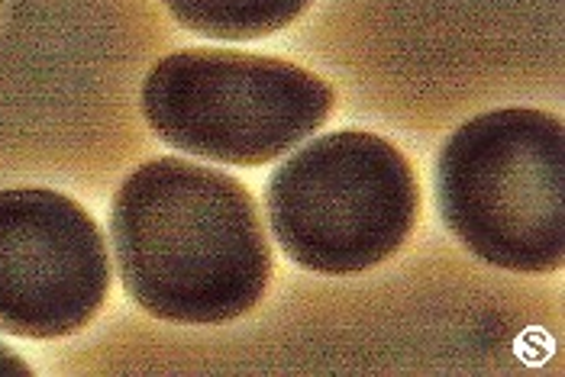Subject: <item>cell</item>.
Returning <instances> with one entry per match:
<instances>
[{
  "label": "cell",
  "instance_id": "1",
  "mask_svg": "<svg viewBox=\"0 0 565 377\" xmlns=\"http://www.w3.org/2000/svg\"><path fill=\"white\" fill-rule=\"evenodd\" d=\"M110 239L127 293L172 323L236 320L259 303L271 274L253 194L184 159L132 171L110 207Z\"/></svg>",
  "mask_w": 565,
  "mask_h": 377
},
{
  "label": "cell",
  "instance_id": "2",
  "mask_svg": "<svg viewBox=\"0 0 565 377\" xmlns=\"http://www.w3.org/2000/svg\"><path fill=\"white\" fill-rule=\"evenodd\" d=\"M436 197L466 249L508 271L565 258V132L543 110H491L459 126L436 162Z\"/></svg>",
  "mask_w": 565,
  "mask_h": 377
},
{
  "label": "cell",
  "instance_id": "3",
  "mask_svg": "<svg viewBox=\"0 0 565 377\" xmlns=\"http://www.w3.org/2000/svg\"><path fill=\"white\" fill-rule=\"evenodd\" d=\"M330 110L333 87L313 72L233 49L172 52L142 84V114L156 136L223 165L275 162Z\"/></svg>",
  "mask_w": 565,
  "mask_h": 377
},
{
  "label": "cell",
  "instance_id": "4",
  "mask_svg": "<svg viewBox=\"0 0 565 377\" xmlns=\"http://www.w3.org/2000/svg\"><path fill=\"white\" fill-rule=\"evenodd\" d=\"M265 207L275 239L301 268L355 274L392 258L414 233L420 187L388 139L343 129L313 139L278 168Z\"/></svg>",
  "mask_w": 565,
  "mask_h": 377
},
{
  "label": "cell",
  "instance_id": "5",
  "mask_svg": "<svg viewBox=\"0 0 565 377\" xmlns=\"http://www.w3.org/2000/svg\"><path fill=\"white\" fill-rule=\"evenodd\" d=\"M107 291L104 233L78 201L45 187L0 191V333H78Z\"/></svg>",
  "mask_w": 565,
  "mask_h": 377
},
{
  "label": "cell",
  "instance_id": "6",
  "mask_svg": "<svg viewBox=\"0 0 565 377\" xmlns=\"http://www.w3.org/2000/svg\"><path fill=\"white\" fill-rule=\"evenodd\" d=\"M310 0H166L174 17L211 40H262L285 30Z\"/></svg>",
  "mask_w": 565,
  "mask_h": 377
},
{
  "label": "cell",
  "instance_id": "7",
  "mask_svg": "<svg viewBox=\"0 0 565 377\" xmlns=\"http://www.w3.org/2000/svg\"><path fill=\"white\" fill-rule=\"evenodd\" d=\"M30 377L33 375V368L17 355V352H10L7 345H0V377Z\"/></svg>",
  "mask_w": 565,
  "mask_h": 377
}]
</instances>
